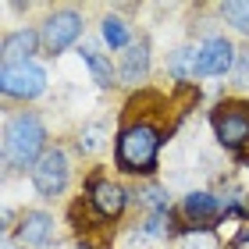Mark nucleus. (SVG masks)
<instances>
[{
  "instance_id": "0eeeda50",
  "label": "nucleus",
  "mask_w": 249,
  "mask_h": 249,
  "mask_svg": "<svg viewBox=\"0 0 249 249\" xmlns=\"http://www.w3.org/2000/svg\"><path fill=\"white\" fill-rule=\"evenodd\" d=\"M39 36H43L50 53H64L78 36H82V15H75V11H53V15L43 21Z\"/></svg>"
},
{
  "instance_id": "2eb2a0df",
  "label": "nucleus",
  "mask_w": 249,
  "mask_h": 249,
  "mask_svg": "<svg viewBox=\"0 0 249 249\" xmlns=\"http://www.w3.org/2000/svg\"><path fill=\"white\" fill-rule=\"evenodd\" d=\"M100 32H104V43H107L110 50H121V47L128 50V47H132V43H128V25H124L121 18H110V15H107Z\"/></svg>"
},
{
  "instance_id": "f8f14e48",
  "label": "nucleus",
  "mask_w": 249,
  "mask_h": 249,
  "mask_svg": "<svg viewBox=\"0 0 249 249\" xmlns=\"http://www.w3.org/2000/svg\"><path fill=\"white\" fill-rule=\"evenodd\" d=\"M39 39L43 36H39V32H32V29H15V32H7V36H4V43H0V57H4V64L32 61Z\"/></svg>"
},
{
  "instance_id": "1a4fd4ad",
  "label": "nucleus",
  "mask_w": 249,
  "mask_h": 249,
  "mask_svg": "<svg viewBox=\"0 0 249 249\" xmlns=\"http://www.w3.org/2000/svg\"><path fill=\"white\" fill-rule=\"evenodd\" d=\"M182 213H185V221L192 228H210L213 221L224 217V199L207 192V189H196L182 199Z\"/></svg>"
},
{
  "instance_id": "412c9836",
  "label": "nucleus",
  "mask_w": 249,
  "mask_h": 249,
  "mask_svg": "<svg viewBox=\"0 0 249 249\" xmlns=\"http://www.w3.org/2000/svg\"><path fill=\"white\" fill-rule=\"evenodd\" d=\"M231 78H235V86H249V50H239L235 68H231Z\"/></svg>"
},
{
  "instance_id": "4468645a",
  "label": "nucleus",
  "mask_w": 249,
  "mask_h": 249,
  "mask_svg": "<svg viewBox=\"0 0 249 249\" xmlns=\"http://www.w3.org/2000/svg\"><path fill=\"white\" fill-rule=\"evenodd\" d=\"M78 53H82V61L89 64V71H93V82H96V86H104V89L114 86V68H110V57H104V53L93 50V47H82Z\"/></svg>"
},
{
  "instance_id": "f257e3e1",
  "label": "nucleus",
  "mask_w": 249,
  "mask_h": 249,
  "mask_svg": "<svg viewBox=\"0 0 249 249\" xmlns=\"http://www.w3.org/2000/svg\"><path fill=\"white\" fill-rule=\"evenodd\" d=\"M160 146H164V128L139 118V121H132V124L121 128L118 146H114V160H118V167L124 175H153Z\"/></svg>"
},
{
  "instance_id": "6e6552de",
  "label": "nucleus",
  "mask_w": 249,
  "mask_h": 249,
  "mask_svg": "<svg viewBox=\"0 0 249 249\" xmlns=\"http://www.w3.org/2000/svg\"><path fill=\"white\" fill-rule=\"evenodd\" d=\"M86 203H89V210H93L96 217L118 221L121 210H124V203H128V196H124V189L118 182H110V178H93V182H89Z\"/></svg>"
},
{
  "instance_id": "423d86ee",
  "label": "nucleus",
  "mask_w": 249,
  "mask_h": 249,
  "mask_svg": "<svg viewBox=\"0 0 249 249\" xmlns=\"http://www.w3.org/2000/svg\"><path fill=\"white\" fill-rule=\"evenodd\" d=\"M235 57L239 50L231 47V39L224 36H210L199 43V78H221V75H231Z\"/></svg>"
},
{
  "instance_id": "20e7f679",
  "label": "nucleus",
  "mask_w": 249,
  "mask_h": 249,
  "mask_svg": "<svg viewBox=\"0 0 249 249\" xmlns=\"http://www.w3.org/2000/svg\"><path fill=\"white\" fill-rule=\"evenodd\" d=\"M0 93L11 100H36L47 93V68L36 61H15L0 68Z\"/></svg>"
},
{
  "instance_id": "dca6fc26",
  "label": "nucleus",
  "mask_w": 249,
  "mask_h": 249,
  "mask_svg": "<svg viewBox=\"0 0 249 249\" xmlns=\"http://www.w3.org/2000/svg\"><path fill=\"white\" fill-rule=\"evenodd\" d=\"M221 15L228 18V25L249 36V0H228V4H221Z\"/></svg>"
},
{
  "instance_id": "39448f33",
  "label": "nucleus",
  "mask_w": 249,
  "mask_h": 249,
  "mask_svg": "<svg viewBox=\"0 0 249 249\" xmlns=\"http://www.w3.org/2000/svg\"><path fill=\"white\" fill-rule=\"evenodd\" d=\"M68 178H71V167H68V157L64 150H47L39 157V164L32 167V185H36V192L43 199H53L61 196V192L68 189Z\"/></svg>"
},
{
  "instance_id": "aec40b11",
  "label": "nucleus",
  "mask_w": 249,
  "mask_h": 249,
  "mask_svg": "<svg viewBox=\"0 0 249 249\" xmlns=\"http://www.w3.org/2000/svg\"><path fill=\"white\" fill-rule=\"evenodd\" d=\"M100 146H104V124H89V128H82V135H78V150H82V153H96Z\"/></svg>"
},
{
  "instance_id": "6ab92c4d",
  "label": "nucleus",
  "mask_w": 249,
  "mask_h": 249,
  "mask_svg": "<svg viewBox=\"0 0 249 249\" xmlns=\"http://www.w3.org/2000/svg\"><path fill=\"white\" fill-rule=\"evenodd\" d=\"M139 199H142V203H146V207H150L153 213L171 210V196H167V189H160V185H150V189H146Z\"/></svg>"
},
{
  "instance_id": "7ed1b4c3",
  "label": "nucleus",
  "mask_w": 249,
  "mask_h": 249,
  "mask_svg": "<svg viewBox=\"0 0 249 249\" xmlns=\"http://www.w3.org/2000/svg\"><path fill=\"white\" fill-rule=\"evenodd\" d=\"M210 124H213V135L224 150L231 153H242L249 146V104L242 100H224L210 110Z\"/></svg>"
},
{
  "instance_id": "9d476101",
  "label": "nucleus",
  "mask_w": 249,
  "mask_h": 249,
  "mask_svg": "<svg viewBox=\"0 0 249 249\" xmlns=\"http://www.w3.org/2000/svg\"><path fill=\"white\" fill-rule=\"evenodd\" d=\"M50 239H53V217L47 210H29L18 224V242L43 249V246H50Z\"/></svg>"
},
{
  "instance_id": "ddd939ff",
  "label": "nucleus",
  "mask_w": 249,
  "mask_h": 249,
  "mask_svg": "<svg viewBox=\"0 0 249 249\" xmlns=\"http://www.w3.org/2000/svg\"><path fill=\"white\" fill-rule=\"evenodd\" d=\"M167 75L175 82L199 78V47H178L175 53H167Z\"/></svg>"
},
{
  "instance_id": "a211bd4d",
  "label": "nucleus",
  "mask_w": 249,
  "mask_h": 249,
  "mask_svg": "<svg viewBox=\"0 0 249 249\" xmlns=\"http://www.w3.org/2000/svg\"><path fill=\"white\" fill-rule=\"evenodd\" d=\"M171 231V210H160V213H150L142 224V235L146 239H160V235Z\"/></svg>"
},
{
  "instance_id": "9b49d317",
  "label": "nucleus",
  "mask_w": 249,
  "mask_h": 249,
  "mask_svg": "<svg viewBox=\"0 0 249 249\" xmlns=\"http://www.w3.org/2000/svg\"><path fill=\"white\" fill-rule=\"evenodd\" d=\"M118 75H121V82H124V86H139L142 78L150 75V43H146V39L132 43V47L124 50V57H121Z\"/></svg>"
},
{
  "instance_id": "f03ea898",
  "label": "nucleus",
  "mask_w": 249,
  "mask_h": 249,
  "mask_svg": "<svg viewBox=\"0 0 249 249\" xmlns=\"http://www.w3.org/2000/svg\"><path fill=\"white\" fill-rule=\"evenodd\" d=\"M4 167L7 171H21V167H36L39 157L47 153V124H43L32 110H21L4 124Z\"/></svg>"
},
{
  "instance_id": "f3484780",
  "label": "nucleus",
  "mask_w": 249,
  "mask_h": 249,
  "mask_svg": "<svg viewBox=\"0 0 249 249\" xmlns=\"http://www.w3.org/2000/svg\"><path fill=\"white\" fill-rule=\"evenodd\" d=\"M182 249H217V235L210 228H189L182 235Z\"/></svg>"
}]
</instances>
